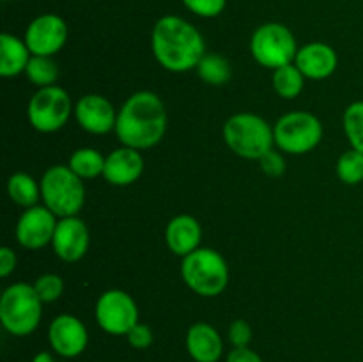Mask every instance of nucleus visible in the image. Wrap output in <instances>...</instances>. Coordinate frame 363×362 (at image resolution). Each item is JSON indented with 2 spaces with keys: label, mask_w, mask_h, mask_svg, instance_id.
Returning <instances> with one entry per match:
<instances>
[{
  "label": "nucleus",
  "mask_w": 363,
  "mask_h": 362,
  "mask_svg": "<svg viewBox=\"0 0 363 362\" xmlns=\"http://www.w3.org/2000/svg\"><path fill=\"white\" fill-rule=\"evenodd\" d=\"M7 194L21 208H32L41 199V185L25 172H14L7 180Z\"/></svg>",
  "instance_id": "21"
},
{
  "label": "nucleus",
  "mask_w": 363,
  "mask_h": 362,
  "mask_svg": "<svg viewBox=\"0 0 363 362\" xmlns=\"http://www.w3.org/2000/svg\"><path fill=\"white\" fill-rule=\"evenodd\" d=\"M342 124L351 148L363 153V102H353L344 110Z\"/></svg>",
  "instance_id": "26"
},
{
  "label": "nucleus",
  "mask_w": 363,
  "mask_h": 362,
  "mask_svg": "<svg viewBox=\"0 0 363 362\" xmlns=\"http://www.w3.org/2000/svg\"><path fill=\"white\" fill-rule=\"evenodd\" d=\"M32 362H64V361H59V358H57L53 353H50V351H39V353L34 355Z\"/></svg>",
  "instance_id": "35"
},
{
  "label": "nucleus",
  "mask_w": 363,
  "mask_h": 362,
  "mask_svg": "<svg viewBox=\"0 0 363 362\" xmlns=\"http://www.w3.org/2000/svg\"><path fill=\"white\" fill-rule=\"evenodd\" d=\"M48 343L57 357H78L84 353L89 344L87 327L77 316L59 314L48 327Z\"/></svg>",
  "instance_id": "13"
},
{
  "label": "nucleus",
  "mask_w": 363,
  "mask_h": 362,
  "mask_svg": "<svg viewBox=\"0 0 363 362\" xmlns=\"http://www.w3.org/2000/svg\"><path fill=\"white\" fill-rule=\"evenodd\" d=\"M202 227L199 220L191 215H177L167 224L165 243L176 256L191 254L201 247Z\"/></svg>",
  "instance_id": "19"
},
{
  "label": "nucleus",
  "mask_w": 363,
  "mask_h": 362,
  "mask_svg": "<svg viewBox=\"0 0 363 362\" xmlns=\"http://www.w3.org/2000/svg\"><path fill=\"white\" fill-rule=\"evenodd\" d=\"M43 318V302L34 286L14 283L0 297V323L14 337L30 336Z\"/></svg>",
  "instance_id": "4"
},
{
  "label": "nucleus",
  "mask_w": 363,
  "mask_h": 362,
  "mask_svg": "<svg viewBox=\"0 0 363 362\" xmlns=\"http://www.w3.org/2000/svg\"><path fill=\"white\" fill-rule=\"evenodd\" d=\"M273 137L279 151L287 155H305L319 146L323 124L318 116L307 110L284 114L273 126Z\"/></svg>",
  "instance_id": "8"
},
{
  "label": "nucleus",
  "mask_w": 363,
  "mask_h": 362,
  "mask_svg": "<svg viewBox=\"0 0 363 362\" xmlns=\"http://www.w3.org/2000/svg\"><path fill=\"white\" fill-rule=\"evenodd\" d=\"M225 362H264L261 355L257 351L252 350L250 346L247 348H233V351H229Z\"/></svg>",
  "instance_id": "34"
},
{
  "label": "nucleus",
  "mask_w": 363,
  "mask_h": 362,
  "mask_svg": "<svg viewBox=\"0 0 363 362\" xmlns=\"http://www.w3.org/2000/svg\"><path fill=\"white\" fill-rule=\"evenodd\" d=\"M252 337H254V330L250 323L245 319H234L229 325V341L234 348L250 346Z\"/></svg>",
  "instance_id": "30"
},
{
  "label": "nucleus",
  "mask_w": 363,
  "mask_h": 362,
  "mask_svg": "<svg viewBox=\"0 0 363 362\" xmlns=\"http://www.w3.org/2000/svg\"><path fill=\"white\" fill-rule=\"evenodd\" d=\"M298 43L293 31L279 21L262 23L250 38V53L255 62L268 70H277L294 62L298 53Z\"/></svg>",
  "instance_id": "7"
},
{
  "label": "nucleus",
  "mask_w": 363,
  "mask_h": 362,
  "mask_svg": "<svg viewBox=\"0 0 363 362\" xmlns=\"http://www.w3.org/2000/svg\"><path fill=\"white\" fill-rule=\"evenodd\" d=\"M142 172H144V158L138 149L121 146L106 155L103 177L113 187L133 185L142 176Z\"/></svg>",
  "instance_id": "17"
},
{
  "label": "nucleus",
  "mask_w": 363,
  "mask_h": 362,
  "mask_svg": "<svg viewBox=\"0 0 363 362\" xmlns=\"http://www.w3.org/2000/svg\"><path fill=\"white\" fill-rule=\"evenodd\" d=\"M43 204L57 215L77 216L85 204V185L69 165H52L45 170L41 181Z\"/></svg>",
  "instance_id": "6"
},
{
  "label": "nucleus",
  "mask_w": 363,
  "mask_h": 362,
  "mask_svg": "<svg viewBox=\"0 0 363 362\" xmlns=\"http://www.w3.org/2000/svg\"><path fill=\"white\" fill-rule=\"evenodd\" d=\"M18 258L14 254V251L11 247H2L0 248V277H9L11 273L16 268Z\"/></svg>",
  "instance_id": "33"
},
{
  "label": "nucleus",
  "mask_w": 363,
  "mask_h": 362,
  "mask_svg": "<svg viewBox=\"0 0 363 362\" xmlns=\"http://www.w3.org/2000/svg\"><path fill=\"white\" fill-rule=\"evenodd\" d=\"M151 50L163 70L184 73L195 70L206 55V43L194 23L176 14H167L152 27Z\"/></svg>",
  "instance_id": "1"
},
{
  "label": "nucleus",
  "mask_w": 363,
  "mask_h": 362,
  "mask_svg": "<svg viewBox=\"0 0 363 362\" xmlns=\"http://www.w3.org/2000/svg\"><path fill=\"white\" fill-rule=\"evenodd\" d=\"M71 114H74L71 96L59 85L38 89L27 106L28 123L41 133L59 131L60 128L66 126Z\"/></svg>",
  "instance_id": "9"
},
{
  "label": "nucleus",
  "mask_w": 363,
  "mask_h": 362,
  "mask_svg": "<svg viewBox=\"0 0 363 362\" xmlns=\"http://www.w3.org/2000/svg\"><path fill=\"white\" fill-rule=\"evenodd\" d=\"M191 14L199 18H216L225 11L227 0H181Z\"/></svg>",
  "instance_id": "29"
},
{
  "label": "nucleus",
  "mask_w": 363,
  "mask_h": 362,
  "mask_svg": "<svg viewBox=\"0 0 363 362\" xmlns=\"http://www.w3.org/2000/svg\"><path fill=\"white\" fill-rule=\"evenodd\" d=\"M28 80L34 85L41 87H50V85H57V78H59V66L53 60V57H43V55H32L25 70Z\"/></svg>",
  "instance_id": "25"
},
{
  "label": "nucleus",
  "mask_w": 363,
  "mask_h": 362,
  "mask_svg": "<svg viewBox=\"0 0 363 362\" xmlns=\"http://www.w3.org/2000/svg\"><path fill=\"white\" fill-rule=\"evenodd\" d=\"M186 350L195 362H218L223 355L222 336L209 323L197 322L186 332Z\"/></svg>",
  "instance_id": "18"
},
{
  "label": "nucleus",
  "mask_w": 363,
  "mask_h": 362,
  "mask_svg": "<svg viewBox=\"0 0 363 362\" xmlns=\"http://www.w3.org/2000/svg\"><path fill=\"white\" fill-rule=\"evenodd\" d=\"M195 70H197L201 80L208 85L220 87V85H225L230 80V64L220 53L206 52V55L202 57Z\"/></svg>",
  "instance_id": "24"
},
{
  "label": "nucleus",
  "mask_w": 363,
  "mask_h": 362,
  "mask_svg": "<svg viewBox=\"0 0 363 362\" xmlns=\"http://www.w3.org/2000/svg\"><path fill=\"white\" fill-rule=\"evenodd\" d=\"M294 64L311 80H325L335 73L339 66V55L330 45L321 41L307 43L296 53Z\"/></svg>",
  "instance_id": "16"
},
{
  "label": "nucleus",
  "mask_w": 363,
  "mask_h": 362,
  "mask_svg": "<svg viewBox=\"0 0 363 362\" xmlns=\"http://www.w3.org/2000/svg\"><path fill=\"white\" fill-rule=\"evenodd\" d=\"M94 318L99 329L110 336H128V332L140 322L133 297L123 290H108L99 295Z\"/></svg>",
  "instance_id": "10"
},
{
  "label": "nucleus",
  "mask_w": 363,
  "mask_h": 362,
  "mask_svg": "<svg viewBox=\"0 0 363 362\" xmlns=\"http://www.w3.org/2000/svg\"><path fill=\"white\" fill-rule=\"evenodd\" d=\"M2 2H16V0H2Z\"/></svg>",
  "instance_id": "36"
},
{
  "label": "nucleus",
  "mask_w": 363,
  "mask_h": 362,
  "mask_svg": "<svg viewBox=\"0 0 363 362\" xmlns=\"http://www.w3.org/2000/svg\"><path fill=\"white\" fill-rule=\"evenodd\" d=\"M337 176L346 185H358L363 181V153L347 149L337 160Z\"/></svg>",
  "instance_id": "27"
},
{
  "label": "nucleus",
  "mask_w": 363,
  "mask_h": 362,
  "mask_svg": "<svg viewBox=\"0 0 363 362\" xmlns=\"http://www.w3.org/2000/svg\"><path fill=\"white\" fill-rule=\"evenodd\" d=\"M67 23L55 13H43L35 16L25 28V43L32 55L53 57L64 48L67 41Z\"/></svg>",
  "instance_id": "11"
},
{
  "label": "nucleus",
  "mask_w": 363,
  "mask_h": 362,
  "mask_svg": "<svg viewBox=\"0 0 363 362\" xmlns=\"http://www.w3.org/2000/svg\"><path fill=\"white\" fill-rule=\"evenodd\" d=\"M305 87V77L294 62L273 70V89L284 99H294Z\"/></svg>",
  "instance_id": "23"
},
{
  "label": "nucleus",
  "mask_w": 363,
  "mask_h": 362,
  "mask_svg": "<svg viewBox=\"0 0 363 362\" xmlns=\"http://www.w3.org/2000/svg\"><path fill=\"white\" fill-rule=\"evenodd\" d=\"M126 339L128 343H130V346L135 348V350H147L152 344V341H155V334H152L151 327L138 322L137 325L128 332Z\"/></svg>",
  "instance_id": "31"
},
{
  "label": "nucleus",
  "mask_w": 363,
  "mask_h": 362,
  "mask_svg": "<svg viewBox=\"0 0 363 362\" xmlns=\"http://www.w3.org/2000/svg\"><path fill=\"white\" fill-rule=\"evenodd\" d=\"M105 160L106 156H103L98 149L94 148H80L77 151H73V155L69 156V169L77 174L82 180H94V177L103 176V170H105Z\"/></svg>",
  "instance_id": "22"
},
{
  "label": "nucleus",
  "mask_w": 363,
  "mask_h": 362,
  "mask_svg": "<svg viewBox=\"0 0 363 362\" xmlns=\"http://www.w3.org/2000/svg\"><path fill=\"white\" fill-rule=\"evenodd\" d=\"M181 277L199 297H218L229 284V266L220 252L199 247L197 251L183 258Z\"/></svg>",
  "instance_id": "5"
},
{
  "label": "nucleus",
  "mask_w": 363,
  "mask_h": 362,
  "mask_svg": "<svg viewBox=\"0 0 363 362\" xmlns=\"http://www.w3.org/2000/svg\"><path fill=\"white\" fill-rule=\"evenodd\" d=\"M167 109L156 92L138 91L117 110L116 135L126 148H155L167 131Z\"/></svg>",
  "instance_id": "2"
},
{
  "label": "nucleus",
  "mask_w": 363,
  "mask_h": 362,
  "mask_svg": "<svg viewBox=\"0 0 363 362\" xmlns=\"http://www.w3.org/2000/svg\"><path fill=\"white\" fill-rule=\"evenodd\" d=\"M32 286H34L35 293L41 298L43 304L59 300L64 293V280L57 273H43V275H39L35 279V283Z\"/></svg>",
  "instance_id": "28"
},
{
  "label": "nucleus",
  "mask_w": 363,
  "mask_h": 362,
  "mask_svg": "<svg viewBox=\"0 0 363 362\" xmlns=\"http://www.w3.org/2000/svg\"><path fill=\"white\" fill-rule=\"evenodd\" d=\"M57 222H59L57 215H53L45 204L25 208V212L18 219L16 231H14L18 243L28 251L46 247L48 243H52Z\"/></svg>",
  "instance_id": "12"
},
{
  "label": "nucleus",
  "mask_w": 363,
  "mask_h": 362,
  "mask_svg": "<svg viewBox=\"0 0 363 362\" xmlns=\"http://www.w3.org/2000/svg\"><path fill=\"white\" fill-rule=\"evenodd\" d=\"M30 57L32 53L25 39H20L9 32L0 34V75L4 78L25 73Z\"/></svg>",
  "instance_id": "20"
},
{
  "label": "nucleus",
  "mask_w": 363,
  "mask_h": 362,
  "mask_svg": "<svg viewBox=\"0 0 363 362\" xmlns=\"http://www.w3.org/2000/svg\"><path fill=\"white\" fill-rule=\"evenodd\" d=\"M223 141L234 155L245 160H261L275 146L273 126L252 112L230 116L223 124Z\"/></svg>",
  "instance_id": "3"
},
{
  "label": "nucleus",
  "mask_w": 363,
  "mask_h": 362,
  "mask_svg": "<svg viewBox=\"0 0 363 362\" xmlns=\"http://www.w3.org/2000/svg\"><path fill=\"white\" fill-rule=\"evenodd\" d=\"M91 234L89 227L80 216H64L59 219L53 234L52 247L57 258L66 263H77L87 254Z\"/></svg>",
  "instance_id": "14"
},
{
  "label": "nucleus",
  "mask_w": 363,
  "mask_h": 362,
  "mask_svg": "<svg viewBox=\"0 0 363 362\" xmlns=\"http://www.w3.org/2000/svg\"><path fill=\"white\" fill-rule=\"evenodd\" d=\"M74 119L89 133L106 135L116 130L117 110L105 96L85 94L74 105Z\"/></svg>",
  "instance_id": "15"
},
{
  "label": "nucleus",
  "mask_w": 363,
  "mask_h": 362,
  "mask_svg": "<svg viewBox=\"0 0 363 362\" xmlns=\"http://www.w3.org/2000/svg\"><path fill=\"white\" fill-rule=\"evenodd\" d=\"M259 163H261L262 172L269 177H279L286 172V158L282 156V151L272 149L259 160Z\"/></svg>",
  "instance_id": "32"
}]
</instances>
